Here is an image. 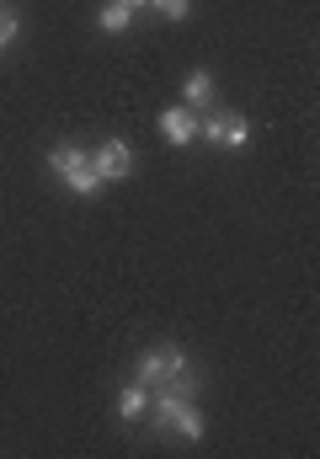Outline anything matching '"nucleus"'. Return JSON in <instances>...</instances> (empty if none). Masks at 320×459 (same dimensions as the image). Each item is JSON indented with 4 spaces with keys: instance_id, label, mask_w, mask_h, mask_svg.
<instances>
[{
    "instance_id": "6",
    "label": "nucleus",
    "mask_w": 320,
    "mask_h": 459,
    "mask_svg": "<svg viewBox=\"0 0 320 459\" xmlns=\"http://www.w3.org/2000/svg\"><path fill=\"white\" fill-rule=\"evenodd\" d=\"M160 139H166V144H193V139H198V113L182 108V102L166 108V113H160Z\"/></svg>"
},
{
    "instance_id": "5",
    "label": "nucleus",
    "mask_w": 320,
    "mask_h": 459,
    "mask_svg": "<svg viewBox=\"0 0 320 459\" xmlns=\"http://www.w3.org/2000/svg\"><path fill=\"white\" fill-rule=\"evenodd\" d=\"M91 166H97L102 182H123V177H134V150L123 139H102L97 155H91Z\"/></svg>"
},
{
    "instance_id": "12",
    "label": "nucleus",
    "mask_w": 320,
    "mask_h": 459,
    "mask_svg": "<svg viewBox=\"0 0 320 459\" xmlns=\"http://www.w3.org/2000/svg\"><path fill=\"white\" fill-rule=\"evenodd\" d=\"M123 5H128V11H139V5H150V0H123Z\"/></svg>"
},
{
    "instance_id": "3",
    "label": "nucleus",
    "mask_w": 320,
    "mask_h": 459,
    "mask_svg": "<svg viewBox=\"0 0 320 459\" xmlns=\"http://www.w3.org/2000/svg\"><path fill=\"white\" fill-rule=\"evenodd\" d=\"M150 411H155V422L166 428V433H182V438H203V411L193 406V395H182V390H160L155 401H150Z\"/></svg>"
},
{
    "instance_id": "1",
    "label": "nucleus",
    "mask_w": 320,
    "mask_h": 459,
    "mask_svg": "<svg viewBox=\"0 0 320 459\" xmlns=\"http://www.w3.org/2000/svg\"><path fill=\"white\" fill-rule=\"evenodd\" d=\"M134 379H139V385H155V390H182V395L198 390V379H193V358H187V347L182 342L144 347L139 363H134Z\"/></svg>"
},
{
    "instance_id": "8",
    "label": "nucleus",
    "mask_w": 320,
    "mask_h": 459,
    "mask_svg": "<svg viewBox=\"0 0 320 459\" xmlns=\"http://www.w3.org/2000/svg\"><path fill=\"white\" fill-rule=\"evenodd\" d=\"M182 102L193 108V113H203L213 102V70H193L187 81H182Z\"/></svg>"
},
{
    "instance_id": "4",
    "label": "nucleus",
    "mask_w": 320,
    "mask_h": 459,
    "mask_svg": "<svg viewBox=\"0 0 320 459\" xmlns=\"http://www.w3.org/2000/svg\"><path fill=\"white\" fill-rule=\"evenodd\" d=\"M198 139H209L219 150H240L251 139V123H246V113H209L198 117Z\"/></svg>"
},
{
    "instance_id": "10",
    "label": "nucleus",
    "mask_w": 320,
    "mask_h": 459,
    "mask_svg": "<svg viewBox=\"0 0 320 459\" xmlns=\"http://www.w3.org/2000/svg\"><path fill=\"white\" fill-rule=\"evenodd\" d=\"M150 5H155L166 22H187V16H193V0H150Z\"/></svg>"
},
{
    "instance_id": "7",
    "label": "nucleus",
    "mask_w": 320,
    "mask_h": 459,
    "mask_svg": "<svg viewBox=\"0 0 320 459\" xmlns=\"http://www.w3.org/2000/svg\"><path fill=\"white\" fill-rule=\"evenodd\" d=\"M144 411H150V385H139V379L123 385V390H117V417H123V422H139Z\"/></svg>"
},
{
    "instance_id": "2",
    "label": "nucleus",
    "mask_w": 320,
    "mask_h": 459,
    "mask_svg": "<svg viewBox=\"0 0 320 459\" xmlns=\"http://www.w3.org/2000/svg\"><path fill=\"white\" fill-rule=\"evenodd\" d=\"M48 171H54L75 198H97V193L107 187L102 177H97V166H91V155H86L81 144H54V150H48Z\"/></svg>"
},
{
    "instance_id": "11",
    "label": "nucleus",
    "mask_w": 320,
    "mask_h": 459,
    "mask_svg": "<svg viewBox=\"0 0 320 459\" xmlns=\"http://www.w3.org/2000/svg\"><path fill=\"white\" fill-rule=\"evenodd\" d=\"M16 32H22V16L0 5V48H11V43H16Z\"/></svg>"
},
{
    "instance_id": "9",
    "label": "nucleus",
    "mask_w": 320,
    "mask_h": 459,
    "mask_svg": "<svg viewBox=\"0 0 320 459\" xmlns=\"http://www.w3.org/2000/svg\"><path fill=\"white\" fill-rule=\"evenodd\" d=\"M128 22H134V11H128L123 0H107L102 11H97V27H102V32H128Z\"/></svg>"
}]
</instances>
